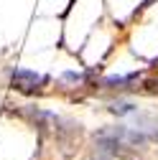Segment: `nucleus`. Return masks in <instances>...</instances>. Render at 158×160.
Returning a JSON list of instances; mask_svg holds the SVG:
<instances>
[{"mask_svg":"<svg viewBox=\"0 0 158 160\" xmlns=\"http://www.w3.org/2000/svg\"><path fill=\"white\" fill-rule=\"evenodd\" d=\"M10 84H13V89H18V92L31 94V92H38V89L46 84V76L36 74V71H28V69H18V71H13Z\"/></svg>","mask_w":158,"mask_h":160,"instance_id":"1","label":"nucleus"},{"mask_svg":"<svg viewBox=\"0 0 158 160\" xmlns=\"http://www.w3.org/2000/svg\"><path fill=\"white\" fill-rule=\"evenodd\" d=\"M115 114H128V112H133V104H128V102H120V104H112L110 107Z\"/></svg>","mask_w":158,"mask_h":160,"instance_id":"2","label":"nucleus"}]
</instances>
